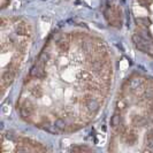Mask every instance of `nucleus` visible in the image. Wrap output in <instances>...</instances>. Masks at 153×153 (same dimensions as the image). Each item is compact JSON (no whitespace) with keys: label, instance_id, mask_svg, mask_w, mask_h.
<instances>
[{"label":"nucleus","instance_id":"obj_1","mask_svg":"<svg viewBox=\"0 0 153 153\" xmlns=\"http://www.w3.org/2000/svg\"><path fill=\"white\" fill-rule=\"evenodd\" d=\"M105 18L112 27H115V28L121 27V23H122L121 22V11L119 9V7L109 6L105 11Z\"/></svg>","mask_w":153,"mask_h":153},{"label":"nucleus","instance_id":"obj_2","mask_svg":"<svg viewBox=\"0 0 153 153\" xmlns=\"http://www.w3.org/2000/svg\"><path fill=\"white\" fill-rule=\"evenodd\" d=\"M29 76L30 77H36V78H44L46 76V73H45V66L40 65L39 62H37L30 70L29 73Z\"/></svg>","mask_w":153,"mask_h":153},{"label":"nucleus","instance_id":"obj_3","mask_svg":"<svg viewBox=\"0 0 153 153\" xmlns=\"http://www.w3.org/2000/svg\"><path fill=\"white\" fill-rule=\"evenodd\" d=\"M15 78V72L12 70H6L2 74V78H1V83H2V89H5L6 86H9V84L14 81Z\"/></svg>","mask_w":153,"mask_h":153},{"label":"nucleus","instance_id":"obj_4","mask_svg":"<svg viewBox=\"0 0 153 153\" xmlns=\"http://www.w3.org/2000/svg\"><path fill=\"white\" fill-rule=\"evenodd\" d=\"M15 32L19 36H28V35H30V30H29L27 23H24V22L16 23V25H15Z\"/></svg>","mask_w":153,"mask_h":153},{"label":"nucleus","instance_id":"obj_5","mask_svg":"<svg viewBox=\"0 0 153 153\" xmlns=\"http://www.w3.org/2000/svg\"><path fill=\"white\" fill-rule=\"evenodd\" d=\"M86 108H88V111L90 113H96L97 111L99 109V102L97 101L96 99L90 98V99L86 100Z\"/></svg>","mask_w":153,"mask_h":153},{"label":"nucleus","instance_id":"obj_6","mask_svg":"<svg viewBox=\"0 0 153 153\" xmlns=\"http://www.w3.org/2000/svg\"><path fill=\"white\" fill-rule=\"evenodd\" d=\"M143 84V79L139 77H134L130 81H128V85L130 89H138Z\"/></svg>","mask_w":153,"mask_h":153},{"label":"nucleus","instance_id":"obj_7","mask_svg":"<svg viewBox=\"0 0 153 153\" xmlns=\"http://www.w3.org/2000/svg\"><path fill=\"white\" fill-rule=\"evenodd\" d=\"M58 46H59V48H60L61 52H67V51L69 50V47H70V43H69L68 39L62 38L61 40H59Z\"/></svg>","mask_w":153,"mask_h":153},{"label":"nucleus","instance_id":"obj_8","mask_svg":"<svg viewBox=\"0 0 153 153\" xmlns=\"http://www.w3.org/2000/svg\"><path fill=\"white\" fill-rule=\"evenodd\" d=\"M120 123H121V115L119 114V113H115L113 116H112V119H111V126L116 129L119 126H120Z\"/></svg>","mask_w":153,"mask_h":153},{"label":"nucleus","instance_id":"obj_9","mask_svg":"<svg viewBox=\"0 0 153 153\" xmlns=\"http://www.w3.org/2000/svg\"><path fill=\"white\" fill-rule=\"evenodd\" d=\"M136 21V23L139 25V27H142V28H147L149 25H150V20H147L146 18H136L135 19Z\"/></svg>","mask_w":153,"mask_h":153},{"label":"nucleus","instance_id":"obj_10","mask_svg":"<svg viewBox=\"0 0 153 153\" xmlns=\"http://www.w3.org/2000/svg\"><path fill=\"white\" fill-rule=\"evenodd\" d=\"M54 124H55V127H57L58 129H60L61 131H62V130H65V129H66V127H67V124H66L65 120H62V119H57V120L54 121Z\"/></svg>","mask_w":153,"mask_h":153},{"label":"nucleus","instance_id":"obj_11","mask_svg":"<svg viewBox=\"0 0 153 153\" xmlns=\"http://www.w3.org/2000/svg\"><path fill=\"white\" fill-rule=\"evenodd\" d=\"M116 107H117L119 111H123V109H126L127 104H126V101H123V100H119V101L116 102Z\"/></svg>","mask_w":153,"mask_h":153},{"label":"nucleus","instance_id":"obj_12","mask_svg":"<svg viewBox=\"0 0 153 153\" xmlns=\"http://www.w3.org/2000/svg\"><path fill=\"white\" fill-rule=\"evenodd\" d=\"M73 151H90L88 147H73Z\"/></svg>","mask_w":153,"mask_h":153}]
</instances>
